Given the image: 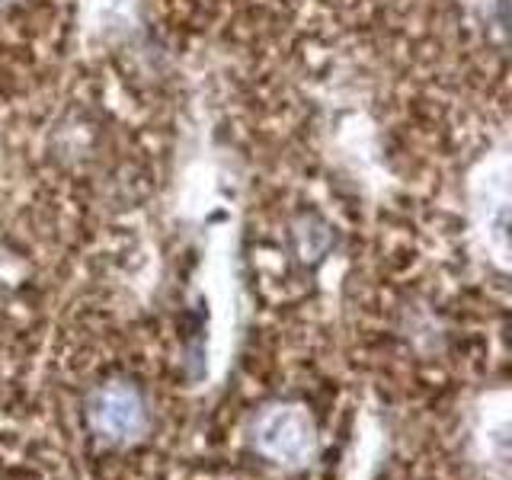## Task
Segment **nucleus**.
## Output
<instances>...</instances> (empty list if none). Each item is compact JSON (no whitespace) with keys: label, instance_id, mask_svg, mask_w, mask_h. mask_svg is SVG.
I'll use <instances>...</instances> for the list:
<instances>
[{"label":"nucleus","instance_id":"nucleus-1","mask_svg":"<svg viewBox=\"0 0 512 480\" xmlns=\"http://www.w3.org/2000/svg\"><path fill=\"white\" fill-rule=\"evenodd\" d=\"M253 442L269 461L288 464V468L304 464L317 448L311 416L301 407H292V404L269 407L260 420H256Z\"/></svg>","mask_w":512,"mask_h":480},{"label":"nucleus","instance_id":"nucleus-2","mask_svg":"<svg viewBox=\"0 0 512 480\" xmlns=\"http://www.w3.org/2000/svg\"><path fill=\"white\" fill-rule=\"evenodd\" d=\"M90 429L106 442H132L148 426V407L135 384L109 381L100 391H93L87 404Z\"/></svg>","mask_w":512,"mask_h":480}]
</instances>
